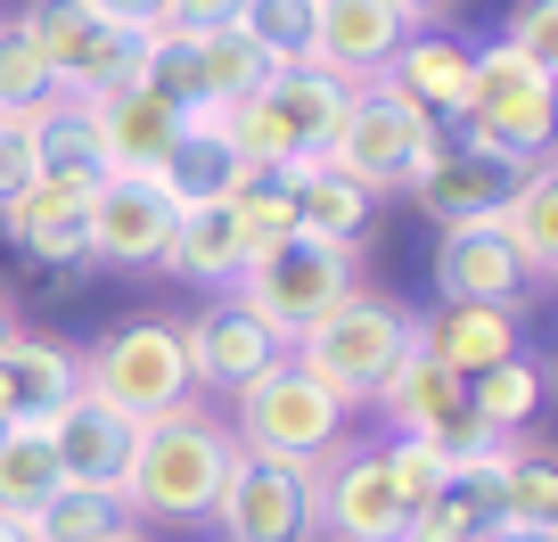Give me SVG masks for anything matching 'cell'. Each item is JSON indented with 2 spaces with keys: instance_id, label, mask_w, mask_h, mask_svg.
<instances>
[{
  "instance_id": "f546056e",
  "label": "cell",
  "mask_w": 558,
  "mask_h": 542,
  "mask_svg": "<svg viewBox=\"0 0 558 542\" xmlns=\"http://www.w3.org/2000/svg\"><path fill=\"white\" fill-rule=\"evenodd\" d=\"M58 493V453L41 420H9L0 427V518H34Z\"/></svg>"
},
{
  "instance_id": "e575fe53",
  "label": "cell",
  "mask_w": 558,
  "mask_h": 542,
  "mask_svg": "<svg viewBox=\"0 0 558 542\" xmlns=\"http://www.w3.org/2000/svg\"><path fill=\"white\" fill-rule=\"evenodd\" d=\"M50 99V67H41L25 17H0V107H41Z\"/></svg>"
},
{
  "instance_id": "52a82bcc",
  "label": "cell",
  "mask_w": 558,
  "mask_h": 542,
  "mask_svg": "<svg viewBox=\"0 0 558 542\" xmlns=\"http://www.w3.org/2000/svg\"><path fill=\"white\" fill-rule=\"evenodd\" d=\"M83 395H99L123 420H165V411H181V402L197 395L190 353H181V321L148 313V321L107 329L99 346L83 353Z\"/></svg>"
},
{
  "instance_id": "d4e9b609",
  "label": "cell",
  "mask_w": 558,
  "mask_h": 542,
  "mask_svg": "<svg viewBox=\"0 0 558 542\" xmlns=\"http://www.w3.org/2000/svg\"><path fill=\"white\" fill-rule=\"evenodd\" d=\"M246 230L230 222V206L214 197V206H181V222H173V246H165V272L173 280H190V288H206V297H230V280L246 272Z\"/></svg>"
},
{
  "instance_id": "9c48e42d",
  "label": "cell",
  "mask_w": 558,
  "mask_h": 542,
  "mask_svg": "<svg viewBox=\"0 0 558 542\" xmlns=\"http://www.w3.org/2000/svg\"><path fill=\"white\" fill-rule=\"evenodd\" d=\"M181 206L165 197L157 173H99V190L83 197V263L107 272H157L173 246Z\"/></svg>"
},
{
  "instance_id": "4dcf8cb0",
  "label": "cell",
  "mask_w": 558,
  "mask_h": 542,
  "mask_svg": "<svg viewBox=\"0 0 558 542\" xmlns=\"http://www.w3.org/2000/svg\"><path fill=\"white\" fill-rule=\"evenodd\" d=\"M116 526H132L123 518V502L116 493H90V485H58L50 502L25 518V534L34 542H107Z\"/></svg>"
},
{
  "instance_id": "3957f363",
  "label": "cell",
  "mask_w": 558,
  "mask_h": 542,
  "mask_svg": "<svg viewBox=\"0 0 558 542\" xmlns=\"http://www.w3.org/2000/svg\"><path fill=\"white\" fill-rule=\"evenodd\" d=\"M411 346H418V313H411V304L378 297V288H353V297H337L288 353H296V362L313 370L345 411H362V402L395 378V362Z\"/></svg>"
},
{
  "instance_id": "8fae6325",
  "label": "cell",
  "mask_w": 558,
  "mask_h": 542,
  "mask_svg": "<svg viewBox=\"0 0 558 542\" xmlns=\"http://www.w3.org/2000/svg\"><path fill=\"white\" fill-rule=\"evenodd\" d=\"M313 526L329 542H402L411 509H402V493H395V477H386L378 444H362V453L337 444V453L313 469Z\"/></svg>"
},
{
  "instance_id": "e0dca14e",
  "label": "cell",
  "mask_w": 558,
  "mask_h": 542,
  "mask_svg": "<svg viewBox=\"0 0 558 542\" xmlns=\"http://www.w3.org/2000/svg\"><path fill=\"white\" fill-rule=\"evenodd\" d=\"M378 83H395L411 107H427L436 123H452L460 107H469V83H476V41L452 34V25H411Z\"/></svg>"
},
{
  "instance_id": "484cf974",
  "label": "cell",
  "mask_w": 558,
  "mask_h": 542,
  "mask_svg": "<svg viewBox=\"0 0 558 542\" xmlns=\"http://www.w3.org/2000/svg\"><path fill=\"white\" fill-rule=\"evenodd\" d=\"M493 230L509 239V255L525 263V280H534V288L558 272V165H550V157L518 165V181H509Z\"/></svg>"
},
{
  "instance_id": "cb8c5ba5",
  "label": "cell",
  "mask_w": 558,
  "mask_h": 542,
  "mask_svg": "<svg viewBox=\"0 0 558 542\" xmlns=\"http://www.w3.org/2000/svg\"><path fill=\"white\" fill-rule=\"evenodd\" d=\"M0 378H9V402H17V420H50L58 402L83 395V353H74L66 337L25 329V321H17V337L0 346Z\"/></svg>"
},
{
  "instance_id": "603a6c76",
  "label": "cell",
  "mask_w": 558,
  "mask_h": 542,
  "mask_svg": "<svg viewBox=\"0 0 558 542\" xmlns=\"http://www.w3.org/2000/svg\"><path fill=\"white\" fill-rule=\"evenodd\" d=\"M288 173V206H296V230L304 239H329V246H369V214L378 197L362 181H345L329 157H304V165H279Z\"/></svg>"
},
{
  "instance_id": "f1b7e54d",
  "label": "cell",
  "mask_w": 558,
  "mask_h": 542,
  "mask_svg": "<svg viewBox=\"0 0 558 542\" xmlns=\"http://www.w3.org/2000/svg\"><path fill=\"white\" fill-rule=\"evenodd\" d=\"M534 411H542V370L525 362V353H509V362H493L485 378H469V427L476 436L518 444Z\"/></svg>"
},
{
  "instance_id": "ee69618b",
  "label": "cell",
  "mask_w": 558,
  "mask_h": 542,
  "mask_svg": "<svg viewBox=\"0 0 558 542\" xmlns=\"http://www.w3.org/2000/svg\"><path fill=\"white\" fill-rule=\"evenodd\" d=\"M107 542H148V526H116V534H107Z\"/></svg>"
},
{
  "instance_id": "ffe728a7",
  "label": "cell",
  "mask_w": 558,
  "mask_h": 542,
  "mask_svg": "<svg viewBox=\"0 0 558 542\" xmlns=\"http://www.w3.org/2000/svg\"><path fill=\"white\" fill-rule=\"evenodd\" d=\"M518 181V165H493L476 148H436V165L411 181V206L427 214L436 230H469V222H493Z\"/></svg>"
},
{
  "instance_id": "4fadbf2b",
  "label": "cell",
  "mask_w": 558,
  "mask_h": 542,
  "mask_svg": "<svg viewBox=\"0 0 558 542\" xmlns=\"http://www.w3.org/2000/svg\"><path fill=\"white\" fill-rule=\"evenodd\" d=\"M41 427H50V453H58V485H90V493H116L123 502V469H132L140 420L107 411L99 395H74V402H58Z\"/></svg>"
},
{
  "instance_id": "d6a6232c",
  "label": "cell",
  "mask_w": 558,
  "mask_h": 542,
  "mask_svg": "<svg viewBox=\"0 0 558 542\" xmlns=\"http://www.w3.org/2000/svg\"><path fill=\"white\" fill-rule=\"evenodd\" d=\"M230 222L246 230V246H279L296 239V206H288V173H263V165H246L239 181H230Z\"/></svg>"
},
{
  "instance_id": "30bf717a",
  "label": "cell",
  "mask_w": 558,
  "mask_h": 542,
  "mask_svg": "<svg viewBox=\"0 0 558 542\" xmlns=\"http://www.w3.org/2000/svg\"><path fill=\"white\" fill-rule=\"evenodd\" d=\"M214 534L222 542H313V469L271 453H239L214 493Z\"/></svg>"
},
{
  "instance_id": "277c9868",
  "label": "cell",
  "mask_w": 558,
  "mask_h": 542,
  "mask_svg": "<svg viewBox=\"0 0 558 542\" xmlns=\"http://www.w3.org/2000/svg\"><path fill=\"white\" fill-rule=\"evenodd\" d=\"M436 148H452V141H444V123L427 116V107H411L395 83H353L345 116H337L320 157L345 181H362L369 197H386V190H411V181L436 165Z\"/></svg>"
},
{
  "instance_id": "7bdbcfd3",
  "label": "cell",
  "mask_w": 558,
  "mask_h": 542,
  "mask_svg": "<svg viewBox=\"0 0 558 542\" xmlns=\"http://www.w3.org/2000/svg\"><path fill=\"white\" fill-rule=\"evenodd\" d=\"M9 337H17V313H9V297H0V346H9Z\"/></svg>"
},
{
  "instance_id": "7a4b0ae2",
  "label": "cell",
  "mask_w": 558,
  "mask_h": 542,
  "mask_svg": "<svg viewBox=\"0 0 558 542\" xmlns=\"http://www.w3.org/2000/svg\"><path fill=\"white\" fill-rule=\"evenodd\" d=\"M460 148L493 165H534L550 157V132H558V67L542 58H518L509 41H476V83L469 107H460Z\"/></svg>"
},
{
  "instance_id": "8d00e7d4",
  "label": "cell",
  "mask_w": 558,
  "mask_h": 542,
  "mask_svg": "<svg viewBox=\"0 0 558 542\" xmlns=\"http://www.w3.org/2000/svg\"><path fill=\"white\" fill-rule=\"evenodd\" d=\"M493 41H509L518 58L558 67V0H509V17H501V34H493Z\"/></svg>"
},
{
  "instance_id": "d6986e66",
  "label": "cell",
  "mask_w": 558,
  "mask_h": 542,
  "mask_svg": "<svg viewBox=\"0 0 558 542\" xmlns=\"http://www.w3.org/2000/svg\"><path fill=\"white\" fill-rule=\"evenodd\" d=\"M90 123H99V157L107 173H157L165 148L181 141V107L148 83H123V91H99L90 99Z\"/></svg>"
},
{
  "instance_id": "83f0119b",
  "label": "cell",
  "mask_w": 558,
  "mask_h": 542,
  "mask_svg": "<svg viewBox=\"0 0 558 542\" xmlns=\"http://www.w3.org/2000/svg\"><path fill=\"white\" fill-rule=\"evenodd\" d=\"M493 526L525 542H550L558 534V460L542 444H509V469L493 485Z\"/></svg>"
},
{
  "instance_id": "60d3db41",
  "label": "cell",
  "mask_w": 558,
  "mask_h": 542,
  "mask_svg": "<svg viewBox=\"0 0 558 542\" xmlns=\"http://www.w3.org/2000/svg\"><path fill=\"white\" fill-rule=\"evenodd\" d=\"M395 9H402V17H411V25H427V17H444L452 0H395Z\"/></svg>"
},
{
  "instance_id": "d590c367",
  "label": "cell",
  "mask_w": 558,
  "mask_h": 542,
  "mask_svg": "<svg viewBox=\"0 0 558 542\" xmlns=\"http://www.w3.org/2000/svg\"><path fill=\"white\" fill-rule=\"evenodd\" d=\"M378 453H386V477H395L402 509H418L427 493L444 485V444H427V436H386Z\"/></svg>"
},
{
  "instance_id": "bcb514c9",
  "label": "cell",
  "mask_w": 558,
  "mask_h": 542,
  "mask_svg": "<svg viewBox=\"0 0 558 542\" xmlns=\"http://www.w3.org/2000/svg\"><path fill=\"white\" fill-rule=\"evenodd\" d=\"M469 542H525V534H501V526H485V534H469Z\"/></svg>"
},
{
  "instance_id": "5b68a950",
  "label": "cell",
  "mask_w": 558,
  "mask_h": 542,
  "mask_svg": "<svg viewBox=\"0 0 558 542\" xmlns=\"http://www.w3.org/2000/svg\"><path fill=\"white\" fill-rule=\"evenodd\" d=\"M353 288H362V246H329V239H304L296 230V239H279V246H255L246 272L230 280V297H239L279 346H296V337L313 329L337 297H353Z\"/></svg>"
},
{
  "instance_id": "9a60e30c",
  "label": "cell",
  "mask_w": 558,
  "mask_h": 542,
  "mask_svg": "<svg viewBox=\"0 0 558 542\" xmlns=\"http://www.w3.org/2000/svg\"><path fill=\"white\" fill-rule=\"evenodd\" d=\"M402 34L411 17L395 0H313V67H329L337 83H378Z\"/></svg>"
},
{
  "instance_id": "4316f807",
  "label": "cell",
  "mask_w": 558,
  "mask_h": 542,
  "mask_svg": "<svg viewBox=\"0 0 558 542\" xmlns=\"http://www.w3.org/2000/svg\"><path fill=\"white\" fill-rule=\"evenodd\" d=\"M34 173L41 181H66V190H99L107 157H99V123H90V99H66V91H50V99L34 107Z\"/></svg>"
},
{
  "instance_id": "1f68e13d",
  "label": "cell",
  "mask_w": 558,
  "mask_h": 542,
  "mask_svg": "<svg viewBox=\"0 0 558 542\" xmlns=\"http://www.w3.org/2000/svg\"><path fill=\"white\" fill-rule=\"evenodd\" d=\"M271 74H279V67L239 34V25H222V34H197V83H206V99H255Z\"/></svg>"
},
{
  "instance_id": "7c38bea8",
  "label": "cell",
  "mask_w": 558,
  "mask_h": 542,
  "mask_svg": "<svg viewBox=\"0 0 558 542\" xmlns=\"http://www.w3.org/2000/svg\"><path fill=\"white\" fill-rule=\"evenodd\" d=\"M181 353H190V386H206V395L230 402V395H246L288 346H279L239 297H206L197 321H181Z\"/></svg>"
},
{
  "instance_id": "74e56055",
  "label": "cell",
  "mask_w": 558,
  "mask_h": 542,
  "mask_svg": "<svg viewBox=\"0 0 558 542\" xmlns=\"http://www.w3.org/2000/svg\"><path fill=\"white\" fill-rule=\"evenodd\" d=\"M34 181V107H0V206Z\"/></svg>"
},
{
  "instance_id": "ab89813d",
  "label": "cell",
  "mask_w": 558,
  "mask_h": 542,
  "mask_svg": "<svg viewBox=\"0 0 558 542\" xmlns=\"http://www.w3.org/2000/svg\"><path fill=\"white\" fill-rule=\"evenodd\" d=\"M74 9H90V17L123 25V34H148V25L165 17V0H74Z\"/></svg>"
},
{
  "instance_id": "5bb4252c",
  "label": "cell",
  "mask_w": 558,
  "mask_h": 542,
  "mask_svg": "<svg viewBox=\"0 0 558 542\" xmlns=\"http://www.w3.org/2000/svg\"><path fill=\"white\" fill-rule=\"evenodd\" d=\"M345 91L353 83H337L329 67H279L271 83L255 91V107H263V132H271V148H279V165H304V157H320L329 148V132H337V116H345Z\"/></svg>"
},
{
  "instance_id": "f35d334b",
  "label": "cell",
  "mask_w": 558,
  "mask_h": 542,
  "mask_svg": "<svg viewBox=\"0 0 558 542\" xmlns=\"http://www.w3.org/2000/svg\"><path fill=\"white\" fill-rule=\"evenodd\" d=\"M246 0H165L157 25H181V34H222V25H239Z\"/></svg>"
},
{
  "instance_id": "f6af8a7d",
  "label": "cell",
  "mask_w": 558,
  "mask_h": 542,
  "mask_svg": "<svg viewBox=\"0 0 558 542\" xmlns=\"http://www.w3.org/2000/svg\"><path fill=\"white\" fill-rule=\"evenodd\" d=\"M9 420H17V402H9V378H0V427H9Z\"/></svg>"
},
{
  "instance_id": "2e32d148",
  "label": "cell",
  "mask_w": 558,
  "mask_h": 542,
  "mask_svg": "<svg viewBox=\"0 0 558 542\" xmlns=\"http://www.w3.org/2000/svg\"><path fill=\"white\" fill-rule=\"evenodd\" d=\"M369 411L386 420V436H427V444H452L460 427H469V378H452V370L436 362V353H402L395 378L369 395Z\"/></svg>"
},
{
  "instance_id": "8992f818",
  "label": "cell",
  "mask_w": 558,
  "mask_h": 542,
  "mask_svg": "<svg viewBox=\"0 0 558 542\" xmlns=\"http://www.w3.org/2000/svg\"><path fill=\"white\" fill-rule=\"evenodd\" d=\"M345 427H353V411L296 362V353H279L246 395H230V444H239V453H271V460L320 469V460L345 444Z\"/></svg>"
},
{
  "instance_id": "ba28073f",
  "label": "cell",
  "mask_w": 558,
  "mask_h": 542,
  "mask_svg": "<svg viewBox=\"0 0 558 542\" xmlns=\"http://www.w3.org/2000/svg\"><path fill=\"white\" fill-rule=\"evenodd\" d=\"M17 17H25V34H34L41 67H50V91L99 99V91L140 83V34L90 17V9H74V0H25Z\"/></svg>"
},
{
  "instance_id": "7402d4cb",
  "label": "cell",
  "mask_w": 558,
  "mask_h": 542,
  "mask_svg": "<svg viewBox=\"0 0 558 542\" xmlns=\"http://www.w3.org/2000/svg\"><path fill=\"white\" fill-rule=\"evenodd\" d=\"M418 353H436L452 378H485L518 353V304H436L418 321Z\"/></svg>"
},
{
  "instance_id": "44dd1931",
  "label": "cell",
  "mask_w": 558,
  "mask_h": 542,
  "mask_svg": "<svg viewBox=\"0 0 558 542\" xmlns=\"http://www.w3.org/2000/svg\"><path fill=\"white\" fill-rule=\"evenodd\" d=\"M0 239L17 246L25 263H50V272H83V190L66 181H25L9 206H0Z\"/></svg>"
},
{
  "instance_id": "836d02e7",
  "label": "cell",
  "mask_w": 558,
  "mask_h": 542,
  "mask_svg": "<svg viewBox=\"0 0 558 542\" xmlns=\"http://www.w3.org/2000/svg\"><path fill=\"white\" fill-rule=\"evenodd\" d=\"M239 34L255 41L271 67H304V58H313V0H246Z\"/></svg>"
},
{
  "instance_id": "b9f144b4",
  "label": "cell",
  "mask_w": 558,
  "mask_h": 542,
  "mask_svg": "<svg viewBox=\"0 0 558 542\" xmlns=\"http://www.w3.org/2000/svg\"><path fill=\"white\" fill-rule=\"evenodd\" d=\"M0 542H34V534H25V518H0Z\"/></svg>"
},
{
  "instance_id": "ac0fdd59",
  "label": "cell",
  "mask_w": 558,
  "mask_h": 542,
  "mask_svg": "<svg viewBox=\"0 0 558 542\" xmlns=\"http://www.w3.org/2000/svg\"><path fill=\"white\" fill-rule=\"evenodd\" d=\"M436 297L444 304H525L534 280H525V263L509 255L501 230L469 222V230H436Z\"/></svg>"
},
{
  "instance_id": "6da1fadb",
  "label": "cell",
  "mask_w": 558,
  "mask_h": 542,
  "mask_svg": "<svg viewBox=\"0 0 558 542\" xmlns=\"http://www.w3.org/2000/svg\"><path fill=\"white\" fill-rule=\"evenodd\" d=\"M230 460H239L230 420H214L197 402H181L165 420H140L132 469H123V518L132 526H206Z\"/></svg>"
}]
</instances>
